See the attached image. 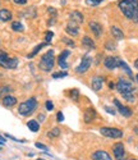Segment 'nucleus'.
Segmentation results:
<instances>
[{"label":"nucleus","mask_w":138,"mask_h":160,"mask_svg":"<svg viewBox=\"0 0 138 160\" xmlns=\"http://www.w3.org/2000/svg\"><path fill=\"white\" fill-rule=\"evenodd\" d=\"M54 64H55V54H54V50H49L47 52L42 55L40 60V69L44 71V72H50L54 68Z\"/></svg>","instance_id":"nucleus-3"},{"label":"nucleus","mask_w":138,"mask_h":160,"mask_svg":"<svg viewBox=\"0 0 138 160\" xmlns=\"http://www.w3.org/2000/svg\"><path fill=\"white\" fill-rule=\"evenodd\" d=\"M102 82H104V78L99 77V76H95L91 81V86L93 88V91H100L102 87Z\"/></svg>","instance_id":"nucleus-15"},{"label":"nucleus","mask_w":138,"mask_h":160,"mask_svg":"<svg viewBox=\"0 0 138 160\" xmlns=\"http://www.w3.org/2000/svg\"><path fill=\"white\" fill-rule=\"evenodd\" d=\"M114 104H115V106L118 108L119 113H120L123 117H126V118L132 117V110L128 108V106H124V105H121V104L119 102V100H118V99H114Z\"/></svg>","instance_id":"nucleus-10"},{"label":"nucleus","mask_w":138,"mask_h":160,"mask_svg":"<svg viewBox=\"0 0 138 160\" xmlns=\"http://www.w3.org/2000/svg\"><path fill=\"white\" fill-rule=\"evenodd\" d=\"M65 31H67L68 35H71V36H78V33H79L78 23H76V22H73V21H69V23H68V26H67Z\"/></svg>","instance_id":"nucleus-12"},{"label":"nucleus","mask_w":138,"mask_h":160,"mask_svg":"<svg viewBox=\"0 0 138 160\" xmlns=\"http://www.w3.org/2000/svg\"><path fill=\"white\" fill-rule=\"evenodd\" d=\"M57 121H58V122H63V121H64V115H63L62 112H58V114H57Z\"/></svg>","instance_id":"nucleus-35"},{"label":"nucleus","mask_w":138,"mask_h":160,"mask_svg":"<svg viewBox=\"0 0 138 160\" xmlns=\"http://www.w3.org/2000/svg\"><path fill=\"white\" fill-rule=\"evenodd\" d=\"M90 28H91V31L93 32V35L96 37H100L102 35V26L99 22H95V21L90 22Z\"/></svg>","instance_id":"nucleus-14"},{"label":"nucleus","mask_w":138,"mask_h":160,"mask_svg":"<svg viewBox=\"0 0 138 160\" xmlns=\"http://www.w3.org/2000/svg\"><path fill=\"white\" fill-rule=\"evenodd\" d=\"M113 154L116 160H126V150H124V145L121 142L113 146Z\"/></svg>","instance_id":"nucleus-8"},{"label":"nucleus","mask_w":138,"mask_h":160,"mask_svg":"<svg viewBox=\"0 0 138 160\" xmlns=\"http://www.w3.org/2000/svg\"><path fill=\"white\" fill-rule=\"evenodd\" d=\"M91 64H92V59L88 57V55H85L83 58H82V62H81V64L76 68V72L77 73H79V74H83V73H86L87 71H88V68L91 67Z\"/></svg>","instance_id":"nucleus-7"},{"label":"nucleus","mask_w":138,"mask_h":160,"mask_svg":"<svg viewBox=\"0 0 138 160\" xmlns=\"http://www.w3.org/2000/svg\"><path fill=\"white\" fill-rule=\"evenodd\" d=\"M105 110H106L107 113H110L111 115H115V114H116V113H115V110H114L113 108H109V106H105Z\"/></svg>","instance_id":"nucleus-36"},{"label":"nucleus","mask_w":138,"mask_h":160,"mask_svg":"<svg viewBox=\"0 0 138 160\" xmlns=\"http://www.w3.org/2000/svg\"><path fill=\"white\" fill-rule=\"evenodd\" d=\"M12 30L16 31V32H23V31H24V27H23V24H22L21 22L16 21V22L12 23Z\"/></svg>","instance_id":"nucleus-24"},{"label":"nucleus","mask_w":138,"mask_h":160,"mask_svg":"<svg viewBox=\"0 0 138 160\" xmlns=\"http://www.w3.org/2000/svg\"><path fill=\"white\" fill-rule=\"evenodd\" d=\"M16 104H17V99L14 96H4L3 98V105L4 106L10 108V106H14Z\"/></svg>","instance_id":"nucleus-20"},{"label":"nucleus","mask_w":138,"mask_h":160,"mask_svg":"<svg viewBox=\"0 0 138 160\" xmlns=\"http://www.w3.org/2000/svg\"><path fill=\"white\" fill-rule=\"evenodd\" d=\"M16 4H18V5H24L26 3H27V0H13Z\"/></svg>","instance_id":"nucleus-37"},{"label":"nucleus","mask_w":138,"mask_h":160,"mask_svg":"<svg viewBox=\"0 0 138 160\" xmlns=\"http://www.w3.org/2000/svg\"><path fill=\"white\" fill-rule=\"evenodd\" d=\"M18 65V59L17 58H10L5 51L0 50V67H3L5 69H14Z\"/></svg>","instance_id":"nucleus-4"},{"label":"nucleus","mask_w":138,"mask_h":160,"mask_svg":"<svg viewBox=\"0 0 138 160\" xmlns=\"http://www.w3.org/2000/svg\"><path fill=\"white\" fill-rule=\"evenodd\" d=\"M45 106H46V109H47L49 112L54 109V105H52V101H50V100H47V101H46V104H45Z\"/></svg>","instance_id":"nucleus-33"},{"label":"nucleus","mask_w":138,"mask_h":160,"mask_svg":"<svg viewBox=\"0 0 138 160\" xmlns=\"http://www.w3.org/2000/svg\"><path fill=\"white\" fill-rule=\"evenodd\" d=\"M36 160H45V159H36Z\"/></svg>","instance_id":"nucleus-43"},{"label":"nucleus","mask_w":138,"mask_h":160,"mask_svg":"<svg viewBox=\"0 0 138 160\" xmlns=\"http://www.w3.org/2000/svg\"><path fill=\"white\" fill-rule=\"evenodd\" d=\"M105 48L109 49V50H115V44H113V42H106V44H105Z\"/></svg>","instance_id":"nucleus-34"},{"label":"nucleus","mask_w":138,"mask_h":160,"mask_svg":"<svg viewBox=\"0 0 138 160\" xmlns=\"http://www.w3.org/2000/svg\"><path fill=\"white\" fill-rule=\"evenodd\" d=\"M71 55V51L69 50H64L62 54L58 57V64L62 67L63 69H67L68 68V63H67V58Z\"/></svg>","instance_id":"nucleus-13"},{"label":"nucleus","mask_w":138,"mask_h":160,"mask_svg":"<svg viewBox=\"0 0 138 160\" xmlns=\"http://www.w3.org/2000/svg\"><path fill=\"white\" fill-rule=\"evenodd\" d=\"M82 45H83V48L87 49V50H93L95 49V42L88 36H85L83 38H82Z\"/></svg>","instance_id":"nucleus-19"},{"label":"nucleus","mask_w":138,"mask_h":160,"mask_svg":"<svg viewBox=\"0 0 138 160\" xmlns=\"http://www.w3.org/2000/svg\"><path fill=\"white\" fill-rule=\"evenodd\" d=\"M37 100L36 98H30V99H27L26 101L21 102L19 106H18V113L23 117H27V115H31L36 108H37Z\"/></svg>","instance_id":"nucleus-2"},{"label":"nucleus","mask_w":138,"mask_h":160,"mask_svg":"<svg viewBox=\"0 0 138 160\" xmlns=\"http://www.w3.org/2000/svg\"><path fill=\"white\" fill-rule=\"evenodd\" d=\"M62 4H63V5L65 4V0H62Z\"/></svg>","instance_id":"nucleus-41"},{"label":"nucleus","mask_w":138,"mask_h":160,"mask_svg":"<svg viewBox=\"0 0 138 160\" xmlns=\"http://www.w3.org/2000/svg\"><path fill=\"white\" fill-rule=\"evenodd\" d=\"M69 95H71V98H72L73 100H77L78 96H79V91H78V90H71Z\"/></svg>","instance_id":"nucleus-28"},{"label":"nucleus","mask_w":138,"mask_h":160,"mask_svg":"<svg viewBox=\"0 0 138 160\" xmlns=\"http://www.w3.org/2000/svg\"><path fill=\"white\" fill-rule=\"evenodd\" d=\"M52 32L51 31H47V33H46V37H45V42H47V44H50L51 42V38H52Z\"/></svg>","instance_id":"nucleus-30"},{"label":"nucleus","mask_w":138,"mask_h":160,"mask_svg":"<svg viewBox=\"0 0 138 160\" xmlns=\"http://www.w3.org/2000/svg\"><path fill=\"white\" fill-rule=\"evenodd\" d=\"M136 78H137V81H138V74H137V76H136Z\"/></svg>","instance_id":"nucleus-42"},{"label":"nucleus","mask_w":138,"mask_h":160,"mask_svg":"<svg viewBox=\"0 0 138 160\" xmlns=\"http://www.w3.org/2000/svg\"><path fill=\"white\" fill-rule=\"evenodd\" d=\"M119 58H115V57H106L104 59V65L106 67L107 69H115L119 67Z\"/></svg>","instance_id":"nucleus-9"},{"label":"nucleus","mask_w":138,"mask_h":160,"mask_svg":"<svg viewBox=\"0 0 138 160\" xmlns=\"http://www.w3.org/2000/svg\"><path fill=\"white\" fill-rule=\"evenodd\" d=\"M131 160H137V159H131Z\"/></svg>","instance_id":"nucleus-45"},{"label":"nucleus","mask_w":138,"mask_h":160,"mask_svg":"<svg viewBox=\"0 0 138 160\" xmlns=\"http://www.w3.org/2000/svg\"><path fill=\"white\" fill-rule=\"evenodd\" d=\"M109 86H110V88H114V83H111V82L109 83Z\"/></svg>","instance_id":"nucleus-40"},{"label":"nucleus","mask_w":138,"mask_h":160,"mask_svg":"<svg viewBox=\"0 0 138 160\" xmlns=\"http://www.w3.org/2000/svg\"><path fill=\"white\" fill-rule=\"evenodd\" d=\"M35 146H36L37 149H41V150H45V151H47V148H46L45 145L41 143V142H36V143H35Z\"/></svg>","instance_id":"nucleus-32"},{"label":"nucleus","mask_w":138,"mask_h":160,"mask_svg":"<svg viewBox=\"0 0 138 160\" xmlns=\"http://www.w3.org/2000/svg\"><path fill=\"white\" fill-rule=\"evenodd\" d=\"M60 135V129L59 128H52L49 133H47V136L50 137V138H54V137H58Z\"/></svg>","instance_id":"nucleus-26"},{"label":"nucleus","mask_w":138,"mask_h":160,"mask_svg":"<svg viewBox=\"0 0 138 160\" xmlns=\"http://www.w3.org/2000/svg\"><path fill=\"white\" fill-rule=\"evenodd\" d=\"M67 76H68V72H59V73H54L52 78H63V77H67Z\"/></svg>","instance_id":"nucleus-29"},{"label":"nucleus","mask_w":138,"mask_h":160,"mask_svg":"<svg viewBox=\"0 0 138 160\" xmlns=\"http://www.w3.org/2000/svg\"><path fill=\"white\" fill-rule=\"evenodd\" d=\"M119 9L128 19L138 23V0H120Z\"/></svg>","instance_id":"nucleus-1"},{"label":"nucleus","mask_w":138,"mask_h":160,"mask_svg":"<svg viewBox=\"0 0 138 160\" xmlns=\"http://www.w3.org/2000/svg\"><path fill=\"white\" fill-rule=\"evenodd\" d=\"M47 10H49V13H50V14H54V16L57 14V12H55V9H54V8H49Z\"/></svg>","instance_id":"nucleus-38"},{"label":"nucleus","mask_w":138,"mask_h":160,"mask_svg":"<svg viewBox=\"0 0 138 160\" xmlns=\"http://www.w3.org/2000/svg\"><path fill=\"white\" fill-rule=\"evenodd\" d=\"M100 133L105 137L109 138H121L123 137V131L118 128H111V127H102L100 128Z\"/></svg>","instance_id":"nucleus-6"},{"label":"nucleus","mask_w":138,"mask_h":160,"mask_svg":"<svg viewBox=\"0 0 138 160\" xmlns=\"http://www.w3.org/2000/svg\"><path fill=\"white\" fill-rule=\"evenodd\" d=\"M96 119V112H95V109H87L86 112H85V122L86 123H92L93 121Z\"/></svg>","instance_id":"nucleus-17"},{"label":"nucleus","mask_w":138,"mask_h":160,"mask_svg":"<svg viewBox=\"0 0 138 160\" xmlns=\"http://www.w3.org/2000/svg\"><path fill=\"white\" fill-rule=\"evenodd\" d=\"M27 127H28L30 131H32V132H38V129H40V124L37 121H35V119L27 122Z\"/></svg>","instance_id":"nucleus-22"},{"label":"nucleus","mask_w":138,"mask_h":160,"mask_svg":"<svg viewBox=\"0 0 138 160\" xmlns=\"http://www.w3.org/2000/svg\"><path fill=\"white\" fill-rule=\"evenodd\" d=\"M8 92H12V87H9V86L0 87V96H2L3 94H8Z\"/></svg>","instance_id":"nucleus-27"},{"label":"nucleus","mask_w":138,"mask_h":160,"mask_svg":"<svg viewBox=\"0 0 138 160\" xmlns=\"http://www.w3.org/2000/svg\"><path fill=\"white\" fill-rule=\"evenodd\" d=\"M12 19V13L9 9L7 8H3V9H0V21L2 22H8Z\"/></svg>","instance_id":"nucleus-18"},{"label":"nucleus","mask_w":138,"mask_h":160,"mask_svg":"<svg viewBox=\"0 0 138 160\" xmlns=\"http://www.w3.org/2000/svg\"><path fill=\"white\" fill-rule=\"evenodd\" d=\"M91 159H92V160H113V158L110 156V154L106 152V151H104V150L95 151V152L91 155Z\"/></svg>","instance_id":"nucleus-11"},{"label":"nucleus","mask_w":138,"mask_h":160,"mask_svg":"<svg viewBox=\"0 0 138 160\" xmlns=\"http://www.w3.org/2000/svg\"><path fill=\"white\" fill-rule=\"evenodd\" d=\"M69 19L73 21V22H76V23H78V24H82V23H83V21H85L83 14H82V13H79L78 10H73V12L71 13V16H69Z\"/></svg>","instance_id":"nucleus-16"},{"label":"nucleus","mask_w":138,"mask_h":160,"mask_svg":"<svg viewBox=\"0 0 138 160\" xmlns=\"http://www.w3.org/2000/svg\"><path fill=\"white\" fill-rule=\"evenodd\" d=\"M119 67H120V68H123V69H124V72H126V73H127V74H128L131 78L133 77V73H132L131 68H129V67L127 65V63H126V62H123V60L120 59V60H119Z\"/></svg>","instance_id":"nucleus-23"},{"label":"nucleus","mask_w":138,"mask_h":160,"mask_svg":"<svg viewBox=\"0 0 138 160\" xmlns=\"http://www.w3.org/2000/svg\"><path fill=\"white\" fill-rule=\"evenodd\" d=\"M46 45H49V44H47V42H42V44H38V45H37V46H36V48H35V49L32 50V52H30V54H28V58H33V57H35V55L37 54V52H38V51H40L41 49H42V48H45Z\"/></svg>","instance_id":"nucleus-25"},{"label":"nucleus","mask_w":138,"mask_h":160,"mask_svg":"<svg viewBox=\"0 0 138 160\" xmlns=\"http://www.w3.org/2000/svg\"><path fill=\"white\" fill-rule=\"evenodd\" d=\"M111 35H113L116 40H123V38H124V33H123V31H121L120 28L115 27V26H113V27H111Z\"/></svg>","instance_id":"nucleus-21"},{"label":"nucleus","mask_w":138,"mask_h":160,"mask_svg":"<svg viewBox=\"0 0 138 160\" xmlns=\"http://www.w3.org/2000/svg\"><path fill=\"white\" fill-rule=\"evenodd\" d=\"M97 2H99V3H101V2H102V0H97Z\"/></svg>","instance_id":"nucleus-44"},{"label":"nucleus","mask_w":138,"mask_h":160,"mask_svg":"<svg viewBox=\"0 0 138 160\" xmlns=\"http://www.w3.org/2000/svg\"><path fill=\"white\" fill-rule=\"evenodd\" d=\"M86 4L91 5V7H95V5H99L100 3L97 2V0H86Z\"/></svg>","instance_id":"nucleus-31"},{"label":"nucleus","mask_w":138,"mask_h":160,"mask_svg":"<svg viewBox=\"0 0 138 160\" xmlns=\"http://www.w3.org/2000/svg\"><path fill=\"white\" fill-rule=\"evenodd\" d=\"M116 90L120 92L121 95H127V94H134V86L132 82L126 81V79H119L116 82Z\"/></svg>","instance_id":"nucleus-5"},{"label":"nucleus","mask_w":138,"mask_h":160,"mask_svg":"<svg viewBox=\"0 0 138 160\" xmlns=\"http://www.w3.org/2000/svg\"><path fill=\"white\" fill-rule=\"evenodd\" d=\"M134 67H136V68H137V69H138V59H137V60H136V62H134Z\"/></svg>","instance_id":"nucleus-39"}]
</instances>
